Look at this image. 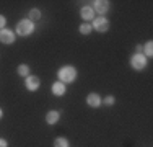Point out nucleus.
<instances>
[{"instance_id": "a211bd4d", "label": "nucleus", "mask_w": 153, "mask_h": 147, "mask_svg": "<svg viewBox=\"0 0 153 147\" xmlns=\"http://www.w3.org/2000/svg\"><path fill=\"white\" fill-rule=\"evenodd\" d=\"M5 23H7L5 16H3V15H0V29H2L3 26H5Z\"/></svg>"}, {"instance_id": "39448f33", "label": "nucleus", "mask_w": 153, "mask_h": 147, "mask_svg": "<svg viewBox=\"0 0 153 147\" xmlns=\"http://www.w3.org/2000/svg\"><path fill=\"white\" fill-rule=\"evenodd\" d=\"M0 43H3V44L15 43V34H13L12 29H2L0 31Z\"/></svg>"}, {"instance_id": "423d86ee", "label": "nucleus", "mask_w": 153, "mask_h": 147, "mask_svg": "<svg viewBox=\"0 0 153 147\" xmlns=\"http://www.w3.org/2000/svg\"><path fill=\"white\" fill-rule=\"evenodd\" d=\"M39 85H41V80H39L36 75L26 77V88H28V90L34 92V90H38V88H39Z\"/></svg>"}, {"instance_id": "6ab92c4d", "label": "nucleus", "mask_w": 153, "mask_h": 147, "mask_svg": "<svg viewBox=\"0 0 153 147\" xmlns=\"http://www.w3.org/2000/svg\"><path fill=\"white\" fill-rule=\"evenodd\" d=\"M8 144H7V141L5 139H0V147H7Z\"/></svg>"}, {"instance_id": "6e6552de", "label": "nucleus", "mask_w": 153, "mask_h": 147, "mask_svg": "<svg viewBox=\"0 0 153 147\" xmlns=\"http://www.w3.org/2000/svg\"><path fill=\"white\" fill-rule=\"evenodd\" d=\"M86 103H88L90 106H93V108L100 106V105H101V98H100V95H96V93H90L88 97H86Z\"/></svg>"}, {"instance_id": "f8f14e48", "label": "nucleus", "mask_w": 153, "mask_h": 147, "mask_svg": "<svg viewBox=\"0 0 153 147\" xmlns=\"http://www.w3.org/2000/svg\"><path fill=\"white\" fill-rule=\"evenodd\" d=\"M54 147H68V141L65 137H57L54 141Z\"/></svg>"}, {"instance_id": "9b49d317", "label": "nucleus", "mask_w": 153, "mask_h": 147, "mask_svg": "<svg viewBox=\"0 0 153 147\" xmlns=\"http://www.w3.org/2000/svg\"><path fill=\"white\" fill-rule=\"evenodd\" d=\"M80 13H82V18H85V20H91V18L94 16V10L91 8V7H83Z\"/></svg>"}, {"instance_id": "f257e3e1", "label": "nucleus", "mask_w": 153, "mask_h": 147, "mask_svg": "<svg viewBox=\"0 0 153 147\" xmlns=\"http://www.w3.org/2000/svg\"><path fill=\"white\" fill-rule=\"evenodd\" d=\"M59 79H60V82L62 83H70V82H74L75 80V77H76V70L72 65H65V67H62L60 70H59Z\"/></svg>"}, {"instance_id": "9d476101", "label": "nucleus", "mask_w": 153, "mask_h": 147, "mask_svg": "<svg viewBox=\"0 0 153 147\" xmlns=\"http://www.w3.org/2000/svg\"><path fill=\"white\" fill-rule=\"evenodd\" d=\"M59 111H49L47 113V116H46V121H47V124H56L57 121H59Z\"/></svg>"}, {"instance_id": "2eb2a0df", "label": "nucleus", "mask_w": 153, "mask_h": 147, "mask_svg": "<svg viewBox=\"0 0 153 147\" xmlns=\"http://www.w3.org/2000/svg\"><path fill=\"white\" fill-rule=\"evenodd\" d=\"M90 31H91V25H88V23H83L82 26H80V33H82V34H88Z\"/></svg>"}, {"instance_id": "ddd939ff", "label": "nucleus", "mask_w": 153, "mask_h": 147, "mask_svg": "<svg viewBox=\"0 0 153 147\" xmlns=\"http://www.w3.org/2000/svg\"><path fill=\"white\" fill-rule=\"evenodd\" d=\"M18 74H20V75H23V77H28V74H30V67H28L26 64L18 65Z\"/></svg>"}, {"instance_id": "1a4fd4ad", "label": "nucleus", "mask_w": 153, "mask_h": 147, "mask_svg": "<svg viewBox=\"0 0 153 147\" xmlns=\"http://www.w3.org/2000/svg\"><path fill=\"white\" fill-rule=\"evenodd\" d=\"M52 93H54V95H57V97L64 95V93H65V83H62V82H56V83L52 85Z\"/></svg>"}, {"instance_id": "4468645a", "label": "nucleus", "mask_w": 153, "mask_h": 147, "mask_svg": "<svg viewBox=\"0 0 153 147\" xmlns=\"http://www.w3.org/2000/svg\"><path fill=\"white\" fill-rule=\"evenodd\" d=\"M41 18V12L39 10H36V8H33L31 12H30V20L31 21H36V20H39Z\"/></svg>"}, {"instance_id": "20e7f679", "label": "nucleus", "mask_w": 153, "mask_h": 147, "mask_svg": "<svg viewBox=\"0 0 153 147\" xmlns=\"http://www.w3.org/2000/svg\"><path fill=\"white\" fill-rule=\"evenodd\" d=\"M93 28L96 29V31H100V33H104V31H108V29H109V21H108L104 16L94 18V21H93Z\"/></svg>"}, {"instance_id": "aec40b11", "label": "nucleus", "mask_w": 153, "mask_h": 147, "mask_svg": "<svg viewBox=\"0 0 153 147\" xmlns=\"http://www.w3.org/2000/svg\"><path fill=\"white\" fill-rule=\"evenodd\" d=\"M3 116V111H2V110H0V118H2Z\"/></svg>"}, {"instance_id": "0eeeda50", "label": "nucleus", "mask_w": 153, "mask_h": 147, "mask_svg": "<svg viewBox=\"0 0 153 147\" xmlns=\"http://www.w3.org/2000/svg\"><path fill=\"white\" fill-rule=\"evenodd\" d=\"M94 10L98 13L104 15L109 10V2H106V0H98V2H94Z\"/></svg>"}, {"instance_id": "f3484780", "label": "nucleus", "mask_w": 153, "mask_h": 147, "mask_svg": "<svg viewBox=\"0 0 153 147\" xmlns=\"http://www.w3.org/2000/svg\"><path fill=\"white\" fill-rule=\"evenodd\" d=\"M104 105H114V98H112V97H106V98H104Z\"/></svg>"}, {"instance_id": "7ed1b4c3", "label": "nucleus", "mask_w": 153, "mask_h": 147, "mask_svg": "<svg viewBox=\"0 0 153 147\" xmlns=\"http://www.w3.org/2000/svg\"><path fill=\"white\" fill-rule=\"evenodd\" d=\"M130 64H132V67L135 69V70H142V69H145V65H147V59H145L143 54H135V56L130 59Z\"/></svg>"}, {"instance_id": "dca6fc26", "label": "nucleus", "mask_w": 153, "mask_h": 147, "mask_svg": "<svg viewBox=\"0 0 153 147\" xmlns=\"http://www.w3.org/2000/svg\"><path fill=\"white\" fill-rule=\"evenodd\" d=\"M145 54H147V56H152L153 54V44L152 43H147V46H145Z\"/></svg>"}, {"instance_id": "f03ea898", "label": "nucleus", "mask_w": 153, "mask_h": 147, "mask_svg": "<svg viewBox=\"0 0 153 147\" xmlns=\"http://www.w3.org/2000/svg\"><path fill=\"white\" fill-rule=\"evenodd\" d=\"M33 29H34V25H33L31 20H21L20 23L16 25V33L20 36H28L33 33Z\"/></svg>"}]
</instances>
